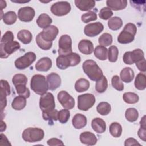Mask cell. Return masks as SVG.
I'll return each instance as SVG.
<instances>
[{
	"label": "cell",
	"instance_id": "obj_40",
	"mask_svg": "<svg viewBox=\"0 0 146 146\" xmlns=\"http://www.w3.org/2000/svg\"><path fill=\"white\" fill-rule=\"evenodd\" d=\"M123 99L124 101L128 104H135L139 101V97L138 95L134 92H128L123 94Z\"/></svg>",
	"mask_w": 146,
	"mask_h": 146
},
{
	"label": "cell",
	"instance_id": "obj_57",
	"mask_svg": "<svg viewBox=\"0 0 146 146\" xmlns=\"http://www.w3.org/2000/svg\"><path fill=\"white\" fill-rule=\"evenodd\" d=\"M0 6H1V11H2V9L6 7V1H2V0L1 1V2H0Z\"/></svg>",
	"mask_w": 146,
	"mask_h": 146
},
{
	"label": "cell",
	"instance_id": "obj_14",
	"mask_svg": "<svg viewBox=\"0 0 146 146\" xmlns=\"http://www.w3.org/2000/svg\"><path fill=\"white\" fill-rule=\"evenodd\" d=\"M103 29V25L100 22L91 23L85 26L84 33L88 37H94L99 34Z\"/></svg>",
	"mask_w": 146,
	"mask_h": 146
},
{
	"label": "cell",
	"instance_id": "obj_25",
	"mask_svg": "<svg viewBox=\"0 0 146 146\" xmlns=\"http://www.w3.org/2000/svg\"><path fill=\"white\" fill-rule=\"evenodd\" d=\"M75 6L81 11H88L93 9L95 2L93 0H75Z\"/></svg>",
	"mask_w": 146,
	"mask_h": 146
},
{
	"label": "cell",
	"instance_id": "obj_28",
	"mask_svg": "<svg viewBox=\"0 0 146 146\" xmlns=\"http://www.w3.org/2000/svg\"><path fill=\"white\" fill-rule=\"evenodd\" d=\"M17 38L25 44L30 43L33 39L31 32L27 30H21L17 33Z\"/></svg>",
	"mask_w": 146,
	"mask_h": 146
},
{
	"label": "cell",
	"instance_id": "obj_9",
	"mask_svg": "<svg viewBox=\"0 0 146 146\" xmlns=\"http://www.w3.org/2000/svg\"><path fill=\"white\" fill-rule=\"evenodd\" d=\"M36 59V55L33 52H27L24 55L17 58L14 64L19 70H24L29 67Z\"/></svg>",
	"mask_w": 146,
	"mask_h": 146
},
{
	"label": "cell",
	"instance_id": "obj_54",
	"mask_svg": "<svg viewBox=\"0 0 146 146\" xmlns=\"http://www.w3.org/2000/svg\"><path fill=\"white\" fill-rule=\"evenodd\" d=\"M0 136H1V143H0L1 145H2L3 142H5V145H11V144L10 143L6 136L4 134L1 133Z\"/></svg>",
	"mask_w": 146,
	"mask_h": 146
},
{
	"label": "cell",
	"instance_id": "obj_38",
	"mask_svg": "<svg viewBox=\"0 0 146 146\" xmlns=\"http://www.w3.org/2000/svg\"><path fill=\"white\" fill-rule=\"evenodd\" d=\"M98 42L100 46L107 47L110 46L112 43V36L111 34L105 33L99 36Z\"/></svg>",
	"mask_w": 146,
	"mask_h": 146
},
{
	"label": "cell",
	"instance_id": "obj_33",
	"mask_svg": "<svg viewBox=\"0 0 146 146\" xmlns=\"http://www.w3.org/2000/svg\"><path fill=\"white\" fill-rule=\"evenodd\" d=\"M123 26L122 19L118 17L111 18L108 21V26L112 30H117Z\"/></svg>",
	"mask_w": 146,
	"mask_h": 146
},
{
	"label": "cell",
	"instance_id": "obj_22",
	"mask_svg": "<svg viewBox=\"0 0 146 146\" xmlns=\"http://www.w3.org/2000/svg\"><path fill=\"white\" fill-rule=\"evenodd\" d=\"M107 6L111 10H121L124 9L127 5L126 0H107L106 1Z\"/></svg>",
	"mask_w": 146,
	"mask_h": 146
},
{
	"label": "cell",
	"instance_id": "obj_41",
	"mask_svg": "<svg viewBox=\"0 0 146 146\" xmlns=\"http://www.w3.org/2000/svg\"><path fill=\"white\" fill-rule=\"evenodd\" d=\"M58 112L56 110H53L49 112H42V116L44 120L49 121V123H52L53 121L58 120Z\"/></svg>",
	"mask_w": 146,
	"mask_h": 146
},
{
	"label": "cell",
	"instance_id": "obj_42",
	"mask_svg": "<svg viewBox=\"0 0 146 146\" xmlns=\"http://www.w3.org/2000/svg\"><path fill=\"white\" fill-rule=\"evenodd\" d=\"M36 43L38 47L42 50H48L50 49L52 46V42H47L44 40L40 33H39L36 37Z\"/></svg>",
	"mask_w": 146,
	"mask_h": 146
},
{
	"label": "cell",
	"instance_id": "obj_48",
	"mask_svg": "<svg viewBox=\"0 0 146 146\" xmlns=\"http://www.w3.org/2000/svg\"><path fill=\"white\" fill-rule=\"evenodd\" d=\"M112 87L116 90L121 91L124 90V84L117 75H114L111 80Z\"/></svg>",
	"mask_w": 146,
	"mask_h": 146
},
{
	"label": "cell",
	"instance_id": "obj_17",
	"mask_svg": "<svg viewBox=\"0 0 146 146\" xmlns=\"http://www.w3.org/2000/svg\"><path fill=\"white\" fill-rule=\"evenodd\" d=\"M59 30L54 25H50L40 33L42 39L47 42H52L58 34Z\"/></svg>",
	"mask_w": 146,
	"mask_h": 146
},
{
	"label": "cell",
	"instance_id": "obj_56",
	"mask_svg": "<svg viewBox=\"0 0 146 146\" xmlns=\"http://www.w3.org/2000/svg\"><path fill=\"white\" fill-rule=\"evenodd\" d=\"M6 129V125L2 120L1 121V132H2L3 131H5Z\"/></svg>",
	"mask_w": 146,
	"mask_h": 146
},
{
	"label": "cell",
	"instance_id": "obj_24",
	"mask_svg": "<svg viewBox=\"0 0 146 146\" xmlns=\"http://www.w3.org/2000/svg\"><path fill=\"white\" fill-rule=\"evenodd\" d=\"M87 123L86 117L81 113L76 114L72 119V125L75 129H78L84 128L86 125Z\"/></svg>",
	"mask_w": 146,
	"mask_h": 146
},
{
	"label": "cell",
	"instance_id": "obj_35",
	"mask_svg": "<svg viewBox=\"0 0 146 146\" xmlns=\"http://www.w3.org/2000/svg\"><path fill=\"white\" fill-rule=\"evenodd\" d=\"M97 112L102 116H106L110 113L111 111V107L110 103L106 102H102L96 107Z\"/></svg>",
	"mask_w": 146,
	"mask_h": 146
},
{
	"label": "cell",
	"instance_id": "obj_21",
	"mask_svg": "<svg viewBox=\"0 0 146 146\" xmlns=\"http://www.w3.org/2000/svg\"><path fill=\"white\" fill-rule=\"evenodd\" d=\"M35 67L37 71H47L52 67V60L48 57L42 58L36 62Z\"/></svg>",
	"mask_w": 146,
	"mask_h": 146
},
{
	"label": "cell",
	"instance_id": "obj_53",
	"mask_svg": "<svg viewBox=\"0 0 146 146\" xmlns=\"http://www.w3.org/2000/svg\"><path fill=\"white\" fill-rule=\"evenodd\" d=\"M125 146H131V145H140V144L134 138L129 137L125 140Z\"/></svg>",
	"mask_w": 146,
	"mask_h": 146
},
{
	"label": "cell",
	"instance_id": "obj_50",
	"mask_svg": "<svg viewBox=\"0 0 146 146\" xmlns=\"http://www.w3.org/2000/svg\"><path fill=\"white\" fill-rule=\"evenodd\" d=\"M47 144L50 146L55 145H64V143L61 140L57 138H51L47 141Z\"/></svg>",
	"mask_w": 146,
	"mask_h": 146
},
{
	"label": "cell",
	"instance_id": "obj_8",
	"mask_svg": "<svg viewBox=\"0 0 146 146\" xmlns=\"http://www.w3.org/2000/svg\"><path fill=\"white\" fill-rule=\"evenodd\" d=\"M39 107L42 112H49L55 109V103L54 95L51 92L42 95L39 99Z\"/></svg>",
	"mask_w": 146,
	"mask_h": 146
},
{
	"label": "cell",
	"instance_id": "obj_55",
	"mask_svg": "<svg viewBox=\"0 0 146 146\" xmlns=\"http://www.w3.org/2000/svg\"><path fill=\"white\" fill-rule=\"evenodd\" d=\"M140 127H146V124H145V116L144 115L141 119L140 121Z\"/></svg>",
	"mask_w": 146,
	"mask_h": 146
},
{
	"label": "cell",
	"instance_id": "obj_39",
	"mask_svg": "<svg viewBox=\"0 0 146 146\" xmlns=\"http://www.w3.org/2000/svg\"><path fill=\"white\" fill-rule=\"evenodd\" d=\"M125 117L129 122L136 121L139 117V112L135 108H129L125 112Z\"/></svg>",
	"mask_w": 146,
	"mask_h": 146
},
{
	"label": "cell",
	"instance_id": "obj_49",
	"mask_svg": "<svg viewBox=\"0 0 146 146\" xmlns=\"http://www.w3.org/2000/svg\"><path fill=\"white\" fill-rule=\"evenodd\" d=\"M113 11L108 7H103L99 11V17L103 20H107L110 19L113 15Z\"/></svg>",
	"mask_w": 146,
	"mask_h": 146
},
{
	"label": "cell",
	"instance_id": "obj_13",
	"mask_svg": "<svg viewBox=\"0 0 146 146\" xmlns=\"http://www.w3.org/2000/svg\"><path fill=\"white\" fill-rule=\"evenodd\" d=\"M57 98L62 106L68 110L73 108L75 106V100L66 91H61L58 94Z\"/></svg>",
	"mask_w": 146,
	"mask_h": 146
},
{
	"label": "cell",
	"instance_id": "obj_44",
	"mask_svg": "<svg viewBox=\"0 0 146 146\" xmlns=\"http://www.w3.org/2000/svg\"><path fill=\"white\" fill-rule=\"evenodd\" d=\"M70 117V112L68 109L62 110L58 112V120L62 124L66 123Z\"/></svg>",
	"mask_w": 146,
	"mask_h": 146
},
{
	"label": "cell",
	"instance_id": "obj_43",
	"mask_svg": "<svg viewBox=\"0 0 146 146\" xmlns=\"http://www.w3.org/2000/svg\"><path fill=\"white\" fill-rule=\"evenodd\" d=\"M119 55V50L116 46H111L108 50V58L110 62H115L117 61Z\"/></svg>",
	"mask_w": 146,
	"mask_h": 146
},
{
	"label": "cell",
	"instance_id": "obj_31",
	"mask_svg": "<svg viewBox=\"0 0 146 146\" xmlns=\"http://www.w3.org/2000/svg\"><path fill=\"white\" fill-rule=\"evenodd\" d=\"M95 56L100 60H105L107 58L108 50L104 46H97L94 50Z\"/></svg>",
	"mask_w": 146,
	"mask_h": 146
},
{
	"label": "cell",
	"instance_id": "obj_7",
	"mask_svg": "<svg viewBox=\"0 0 146 146\" xmlns=\"http://www.w3.org/2000/svg\"><path fill=\"white\" fill-rule=\"evenodd\" d=\"M95 102L93 94L87 93L80 95L78 97V108L79 110L86 111L91 108Z\"/></svg>",
	"mask_w": 146,
	"mask_h": 146
},
{
	"label": "cell",
	"instance_id": "obj_37",
	"mask_svg": "<svg viewBox=\"0 0 146 146\" xmlns=\"http://www.w3.org/2000/svg\"><path fill=\"white\" fill-rule=\"evenodd\" d=\"M109 129L111 135L114 137H119L121 135L122 127L117 122L112 123L110 125Z\"/></svg>",
	"mask_w": 146,
	"mask_h": 146
},
{
	"label": "cell",
	"instance_id": "obj_27",
	"mask_svg": "<svg viewBox=\"0 0 146 146\" xmlns=\"http://www.w3.org/2000/svg\"><path fill=\"white\" fill-rule=\"evenodd\" d=\"M52 20L51 17L47 14H41L36 20V23L38 26L42 29H45L51 25Z\"/></svg>",
	"mask_w": 146,
	"mask_h": 146
},
{
	"label": "cell",
	"instance_id": "obj_26",
	"mask_svg": "<svg viewBox=\"0 0 146 146\" xmlns=\"http://www.w3.org/2000/svg\"><path fill=\"white\" fill-rule=\"evenodd\" d=\"M120 79L125 83H130L131 82L135 76L134 71L130 67H125L123 68L120 74Z\"/></svg>",
	"mask_w": 146,
	"mask_h": 146
},
{
	"label": "cell",
	"instance_id": "obj_16",
	"mask_svg": "<svg viewBox=\"0 0 146 146\" xmlns=\"http://www.w3.org/2000/svg\"><path fill=\"white\" fill-rule=\"evenodd\" d=\"M34 16L35 10L30 6L22 7L18 11V17L22 22H30L33 19Z\"/></svg>",
	"mask_w": 146,
	"mask_h": 146
},
{
	"label": "cell",
	"instance_id": "obj_29",
	"mask_svg": "<svg viewBox=\"0 0 146 146\" xmlns=\"http://www.w3.org/2000/svg\"><path fill=\"white\" fill-rule=\"evenodd\" d=\"M26 105V98L22 96L19 95L14 98L11 103L12 108L17 111L23 110Z\"/></svg>",
	"mask_w": 146,
	"mask_h": 146
},
{
	"label": "cell",
	"instance_id": "obj_3",
	"mask_svg": "<svg viewBox=\"0 0 146 146\" xmlns=\"http://www.w3.org/2000/svg\"><path fill=\"white\" fill-rule=\"evenodd\" d=\"M82 67L84 73L92 81H97L103 75L102 70L93 60L88 59L84 61Z\"/></svg>",
	"mask_w": 146,
	"mask_h": 146
},
{
	"label": "cell",
	"instance_id": "obj_15",
	"mask_svg": "<svg viewBox=\"0 0 146 146\" xmlns=\"http://www.w3.org/2000/svg\"><path fill=\"white\" fill-rule=\"evenodd\" d=\"M1 111L2 113L3 110L6 107L7 104L6 96L10 94V86L7 80L1 79Z\"/></svg>",
	"mask_w": 146,
	"mask_h": 146
},
{
	"label": "cell",
	"instance_id": "obj_10",
	"mask_svg": "<svg viewBox=\"0 0 146 146\" xmlns=\"http://www.w3.org/2000/svg\"><path fill=\"white\" fill-rule=\"evenodd\" d=\"M58 45L59 55H66L72 52V39L68 35H62L59 39Z\"/></svg>",
	"mask_w": 146,
	"mask_h": 146
},
{
	"label": "cell",
	"instance_id": "obj_47",
	"mask_svg": "<svg viewBox=\"0 0 146 146\" xmlns=\"http://www.w3.org/2000/svg\"><path fill=\"white\" fill-rule=\"evenodd\" d=\"M97 19V14L93 11H89L86 13L83 14L81 16V20L84 23H88L91 21H95Z\"/></svg>",
	"mask_w": 146,
	"mask_h": 146
},
{
	"label": "cell",
	"instance_id": "obj_46",
	"mask_svg": "<svg viewBox=\"0 0 146 146\" xmlns=\"http://www.w3.org/2000/svg\"><path fill=\"white\" fill-rule=\"evenodd\" d=\"M17 93L21 96L25 97V98H28L30 96V93L29 88L26 87L25 84H18L15 86Z\"/></svg>",
	"mask_w": 146,
	"mask_h": 146
},
{
	"label": "cell",
	"instance_id": "obj_12",
	"mask_svg": "<svg viewBox=\"0 0 146 146\" xmlns=\"http://www.w3.org/2000/svg\"><path fill=\"white\" fill-rule=\"evenodd\" d=\"M144 58V54L143 50L137 48L132 51L125 52L123 55V62L126 64H133Z\"/></svg>",
	"mask_w": 146,
	"mask_h": 146
},
{
	"label": "cell",
	"instance_id": "obj_5",
	"mask_svg": "<svg viewBox=\"0 0 146 146\" xmlns=\"http://www.w3.org/2000/svg\"><path fill=\"white\" fill-rule=\"evenodd\" d=\"M137 32L136 25L132 23L126 24L117 37V42L121 44H128L133 41Z\"/></svg>",
	"mask_w": 146,
	"mask_h": 146
},
{
	"label": "cell",
	"instance_id": "obj_45",
	"mask_svg": "<svg viewBox=\"0 0 146 146\" xmlns=\"http://www.w3.org/2000/svg\"><path fill=\"white\" fill-rule=\"evenodd\" d=\"M12 82L15 86L21 84L26 85L27 82V78L26 75L23 74H17L13 76L12 79Z\"/></svg>",
	"mask_w": 146,
	"mask_h": 146
},
{
	"label": "cell",
	"instance_id": "obj_30",
	"mask_svg": "<svg viewBox=\"0 0 146 146\" xmlns=\"http://www.w3.org/2000/svg\"><path fill=\"white\" fill-rule=\"evenodd\" d=\"M90 87V82L84 78H80L75 84V89L78 92H82L87 91Z\"/></svg>",
	"mask_w": 146,
	"mask_h": 146
},
{
	"label": "cell",
	"instance_id": "obj_32",
	"mask_svg": "<svg viewBox=\"0 0 146 146\" xmlns=\"http://www.w3.org/2000/svg\"><path fill=\"white\" fill-rule=\"evenodd\" d=\"M135 86L139 90H144L146 87V76L144 73H139L135 80Z\"/></svg>",
	"mask_w": 146,
	"mask_h": 146
},
{
	"label": "cell",
	"instance_id": "obj_4",
	"mask_svg": "<svg viewBox=\"0 0 146 146\" xmlns=\"http://www.w3.org/2000/svg\"><path fill=\"white\" fill-rule=\"evenodd\" d=\"M30 87L35 93L40 95L46 94L48 90L45 76L40 74L33 76L30 81Z\"/></svg>",
	"mask_w": 146,
	"mask_h": 146
},
{
	"label": "cell",
	"instance_id": "obj_6",
	"mask_svg": "<svg viewBox=\"0 0 146 146\" xmlns=\"http://www.w3.org/2000/svg\"><path fill=\"white\" fill-rule=\"evenodd\" d=\"M44 136V131L39 128H28L25 129L22 133V139L29 143L40 141L43 139Z\"/></svg>",
	"mask_w": 146,
	"mask_h": 146
},
{
	"label": "cell",
	"instance_id": "obj_2",
	"mask_svg": "<svg viewBox=\"0 0 146 146\" xmlns=\"http://www.w3.org/2000/svg\"><path fill=\"white\" fill-rule=\"evenodd\" d=\"M81 60L80 56L75 52H71L66 55H59L56 60V64L60 70H65L70 66L78 65Z\"/></svg>",
	"mask_w": 146,
	"mask_h": 146
},
{
	"label": "cell",
	"instance_id": "obj_20",
	"mask_svg": "<svg viewBox=\"0 0 146 146\" xmlns=\"http://www.w3.org/2000/svg\"><path fill=\"white\" fill-rule=\"evenodd\" d=\"M78 49L81 53L90 55L94 51V44L90 40L83 39L78 44Z\"/></svg>",
	"mask_w": 146,
	"mask_h": 146
},
{
	"label": "cell",
	"instance_id": "obj_36",
	"mask_svg": "<svg viewBox=\"0 0 146 146\" xmlns=\"http://www.w3.org/2000/svg\"><path fill=\"white\" fill-rule=\"evenodd\" d=\"M3 22L8 25L14 24L17 19L16 13L13 11H9L3 15L2 18Z\"/></svg>",
	"mask_w": 146,
	"mask_h": 146
},
{
	"label": "cell",
	"instance_id": "obj_18",
	"mask_svg": "<svg viewBox=\"0 0 146 146\" xmlns=\"http://www.w3.org/2000/svg\"><path fill=\"white\" fill-rule=\"evenodd\" d=\"M47 82L48 89L51 91H54L60 86L61 79L58 74L51 72L47 76Z\"/></svg>",
	"mask_w": 146,
	"mask_h": 146
},
{
	"label": "cell",
	"instance_id": "obj_23",
	"mask_svg": "<svg viewBox=\"0 0 146 146\" xmlns=\"http://www.w3.org/2000/svg\"><path fill=\"white\" fill-rule=\"evenodd\" d=\"M91 127L93 130L98 133H103L106 131V122L101 118H94L91 121Z\"/></svg>",
	"mask_w": 146,
	"mask_h": 146
},
{
	"label": "cell",
	"instance_id": "obj_1",
	"mask_svg": "<svg viewBox=\"0 0 146 146\" xmlns=\"http://www.w3.org/2000/svg\"><path fill=\"white\" fill-rule=\"evenodd\" d=\"M14 35L11 31H7L2 36L1 43V58H7L14 52L20 48V44L18 42L14 41Z\"/></svg>",
	"mask_w": 146,
	"mask_h": 146
},
{
	"label": "cell",
	"instance_id": "obj_51",
	"mask_svg": "<svg viewBox=\"0 0 146 146\" xmlns=\"http://www.w3.org/2000/svg\"><path fill=\"white\" fill-rule=\"evenodd\" d=\"M136 63V66L139 70L141 72H145L146 67H145V58L137 62Z\"/></svg>",
	"mask_w": 146,
	"mask_h": 146
},
{
	"label": "cell",
	"instance_id": "obj_19",
	"mask_svg": "<svg viewBox=\"0 0 146 146\" xmlns=\"http://www.w3.org/2000/svg\"><path fill=\"white\" fill-rule=\"evenodd\" d=\"M79 139L82 143L88 145H94L97 143V137L91 132H83L80 133Z\"/></svg>",
	"mask_w": 146,
	"mask_h": 146
},
{
	"label": "cell",
	"instance_id": "obj_52",
	"mask_svg": "<svg viewBox=\"0 0 146 146\" xmlns=\"http://www.w3.org/2000/svg\"><path fill=\"white\" fill-rule=\"evenodd\" d=\"M138 136L143 141H146V127H140L137 132Z\"/></svg>",
	"mask_w": 146,
	"mask_h": 146
},
{
	"label": "cell",
	"instance_id": "obj_34",
	"mask_svg": "<svg viewBox=\"0 0 146 146\" xmlns=\"http://www.w3.org/2000/svg\"><path fill=\"white\" fill-rule=\"evenodd\" d=\"M108 87V82L106 77L103 75L99 80L96 81L95 90L98 93H103L106 91Z\"/></svg>",
	"mask_w": 146,
	"mask_h": 146
},
{
	"label": "cell",
	"instance_id": "obj_11",
	"mask_svg": "<svg viewBox=\"0 0 146 146\" xmlns=\"http://www.w3.org/2000/svg\"><path fill=\"white\" fill-rule=\"evenodd\" d=\"M70 3L67 1H59L54 3L51 7V13L56 16L66 15L71 11Z\"/></svg>",
	"mask_w": 146,
	"mask_h": 146
}]
</instances>
